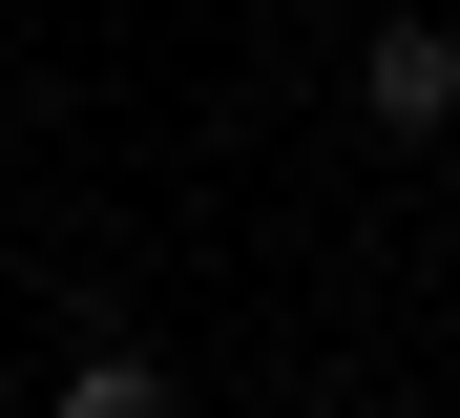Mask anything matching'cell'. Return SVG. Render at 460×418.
<instances>
[{"mask_svg":"<svg viewBox=\"0 0 460 418\" xmlns=\"http://www.w3.org/2000/svg\"><path fill=\"white\" fill-rule=\"evenodd\" d=\"M356 126L376 147H439L460 126V0H398V22L356 42Z\"/></svg>","mask_w":460,"mask_h":418,"instance_id":"cell-1","label":"cell"},{"mask_svg":"<svg viewBox=\"0 0 460 418\" xmlns=\"http://www.w3.org/2000/svg\"><path fill=\"white\" fill-rule=\"evenodd\" d=\"M42 418H189V377L146 356V334H84V356L42 377Z\"/></svg>","mask_w":460,"mask_h":418,"instance_id":"cell-2","label":"cell"}]
</instances>
